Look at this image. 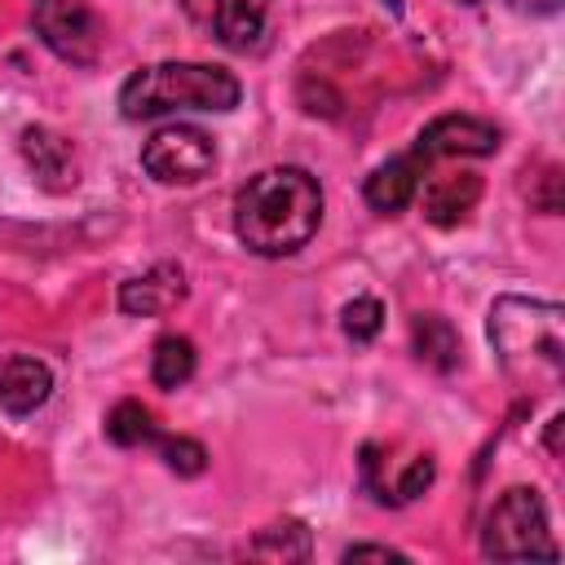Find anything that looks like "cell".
<instances>
[{
  "instance_id": "cell-22",
  "label": "cell",
  "mask_w": 565,
  "mask_h": 565,
  "mask_svg": "<svg viewBox=\"0 0 565 565\" xmlns=\"http://www.w3.org/2000/svg\"><path fill=\"white\" fill-rule=\"evenodd\" d=\"M463 4H477V0H463Z\"/></svg>"
},
{
  "instance_id": "cell-11",
  "label": "cell",
  "mask_w": 565,
  "mask_h": 565,
  "mask_svg": "<svg viewBox=\"0 0 565 565\" xmlns=\"http://www.w3.org/2000/svg\"><path fill=\"white\" fill-rule=\"evenodd\" d=\"M53 393V371L40 358H0V411L9 415H31L49 402Z\"/></svg>"
},
{
  "instance_id": "cell-5",
  "label": "cell",
  "mask_w": 565,
  "mask_h": 565,
  "mask_svg": "<svg viewBox=\"0 0 565 565\" xmlns=\"http://www.w3.org/2000/svg\"><path fill=\"white\" fill-rule=\"evenodd\" d=\"M141 168L159 185H194L216 168V141L194 124H168L141 146Z\"/></svg>"
},
{
  "instance_id": "cell-21",
  "label": "cell",
  "mask_w": 565,
  "mask_h": 565,
  "mask_svg": "<svg viewBox=\"0 0 565 565\" xmlns=\"http://www.w3.org/2000/svg\"><path fill=\"white\" fill-rule=\"evenodd\" d=\"M521 13H556L561 9V0H512Z\"/></svg>"
},
{
  "instance_id": "cell-3",
  "label": "cell",
  "mask_w": 565,
  "mask_h": 565,
  "mask_svg": "<svg viewBox=\"0 0 565 565\" xmlns=\"http://www.w3.org/2000/svg\"><path fill=\"white\" fill-rule=\"evenodd\" d=\"M490 340L503 371L530 388L556 384L565 371V335H561V305L503 296L490 309Z\"/></svg>"
},
{
  "instance_id": "cell-8",
  "label": "cell",
  "mask_w": 565,
  "mask_h": 565,
  "mask_svg": "<svg viewBox=\"0 0 565 565\" xmlns=\"http://www.w3.org/2000/svg\"><path fill=\"white\" fill-rule=\"evenodd\" d=\"M185 291H190L185 269L163 260V265H154V269H146L119 287V309L132 318H159V313H172L185 300Z\"/></svg>"
},
{
  "instance_id": "cell-20",
  "label": "cell",
  "mask_w": 565,
  "mask_h": 565,
  "mask_svg": "<svg viewBox=\"0 0 565 565\" xmlns=\"http://www.w3.org/2000/svg\"><path fill=\"white\" fill-rule=\"evenodd\" d=\"M344 561H406V556H402V552H393V547L362 543V547H349V552H344Z\"/></svg>"
},
{
  "instance_id": "cell-18",
  "label": "cell",
  "mask_w": 565,
  "mask_h": 565,
  "mask_svg": "<svg viewBox=\"0 0 565 565\" xmlns=\"http://www.w3.org/2000/svg\"><path fill=\"white\" fill-rule=\"evenodd\" d=\"M340 327H344V335H349V340L366 344V340H375V335H380V327H384V305H380L375 296H358V300H349V305H344Z\"/></svg>"
},
{
  "instance_id": "cell-4",
  "label": "cell",
  "mask_w": 565,
  "mask_h": 565,
  "mask_svg": "<svg viewBox=\"0 0 565 565\" xmlns=\"http://www.w3.org/2000/svg\"><path fill=\"white\" fill-rule=\"evenodd\" d=\"M481 552L494 561H525V556H556L552 530H547V508L539 490L512 486L499 494V503L486 516L481 530Z\"/></svg>"
},
{
  "instance_id": "cell-2",
  "label": "cell",
  "mask_w": 565,
  "mask_h": 565,
  "mask_svg": "<svg viewBox=\"0 0 565 565\" xmlns=\"http://www.w3.org/2000/svg\"><path fill=\"white\" fill-rule=\"evenodd\" d=\"M243 97V84L225 66L207 62H154L128 75L119 88L124 119H159L172 110H234Z\"/></svg>"
},
{
  "instance_id": "cell-17",
  "label": "cell",
  "mask_w": 565,
  "mask_h": 565,
  "mask_svg": "<svg viewBox=\"0 0 565 565\" xmlns=\"http://www.w3.org/2000/svg\"><path fill=\"white\" fill-rule=\"evenodd\" d=\"M252 556H282V561H305L309 556V534L300 521H287V525H269L256 543H247Z\"/></svg>"
},
{
  "instance_id": "cell-9",
  "label": "cell",
  "mask_w": 565,
  "mask_h": 565,
  "mask_svg": "<svg viewBox=\"0 0 565 565\" xmlns=\"http://www.w3.org/2000/svg\"><path fill=\"white\" fill-rule=\"evenodd\" d=\"M415 199H419L424 216L446 230V225L468 221V212H472L477 199H481V177L468 172V168H459V172H437V177L419 181V194H415Z\"/></svg>"
},
{
  "instance_id": "cell-16",
  "label": "cell",
  "mask_w": 565,
  "mask_h": 565,
  "mask_svg": "<svg viewBox=\"0 0 565 565\" xmlns=\"http://www.w3.org/2000/svg\"><path fill=\"white\" fill-rule=\"evenodd\" d=\"M106 437L115 446H154L163 433L154 424V415L141 406V402H119L110 415H106Z\"/></svg>"
},
{
  "instance_id": "cell-19",
  "label": "cell",
  "mask_w": 565,
  "mask_h": 565,
  "mask_svg": "<svg viewBox=\"0 0 565 565\" xmlns=\"http://www.w3.org/2000/svg\"><path fill=\"white\" fill-rule=\"evenodd\" d=\"M154 446H159L163 463H168L177 477H199V472L207 468V450H203L194 437H159Z\"/></svg>"
},
{
  "instance_id": "cell-12",
  "label": "cell",
  "mask_w": 565,
  "mask_h": 565,
  "mask_svg": "<svg viewBox=\"0 0 565 565\" xmlns=\"http://www.w3.org/2000/svg\"><path fill=\"white\" fill-rule=\"evenodd\" d=\"M22 154H26L31 172H35L49 190L75 185V150H71V141L57 137L53 128H26V132H22Z\"/></svg>"
},
{
  "instance_id": "cell-15",
  "label": "cell",
  "mask_w": 565,
  "mask_h": 565,
  "mask_svg": "<svg viewBox=\"0 0 565 565\" xmlns=\"http://www.w3.org/2000/svg\"><path fill=\"white\" fill-rule=\"evenodd\" d=\"M194 344L185 335H163L150 353V375L159 388H181L190 375H194Z\"/></svg>"
},
{
  "instance_id": "cell-10",
  "label": "cell",
  "mask_w": 565,
  "mask_h": 565,
  "mask_svg": "<svg viewBox=\"0 0 565 565\" xmlns=\"http://www.w3.org/2000/svg\"><path fill=\"white\" fill-rule=\"evenodd\" d=\"M424 172H428V163H424L415 150H406V154H397V159L380 163V168L366 177V203H371L375 212H384V216H393V212L411 207V203H415V194H419Z\"/></svg>"
},
{
  "instance_id": "cell-7",
  "label": "cell",
  "mask_w": 565,
  "mask_h": 565,
  "mask_svg": "<svg viewBox=\"0 0 565 565\" xmlns=\"http://www.w3.org/2000/svg\"><path fill=\"white\" fill-rule=\"evenodd\" d=\"M411 150L424 163H437V159H481V154L499 150V128L490 119H477V115H441V119H433L419 132V141Z\"/></svg>"
},
{
  "instance_id": "cell-14",
  "label": "cell",
  "mask_w": 565,
  "mask_h": 565,
  "mask_svg": "<svg viewBox=\"0 0 565 565\" xmlns=\"http://www.w3.org/2000/svg\"><path fill=\"white\" fill-rule=\"evenodd\" d=\"M269 0H216V35L225 49H252L265 31Z\"/></svg>"
},
{
  "instance_id": "cell-13",
  "label": "cell",
  "mask_w": 565,
  "mask_h": 565,
  "mask_svg": "<svg viewBox=\"0 0 565 565\" xmlns=\"http://www.w3.org/2000/svg\"><path fill=\"white\" fill-rule=\"evenodd\" d=\"M411 335H415L419 362H428L433 371H455L459 366V331L441 313H415Z\"/></svg>"
},
{
  "instance_id": "cell-6",
  "label": "cell",
  "mask_w": 565,
  "mask_h": 565,
  "mask_svg": "<svg viewBox=\"0 0 565 565\" xmlns=\"http://www.w3.org/2000/svg\"><path fill=\"white\" fill-rule=\"evenodd\" d=\"M35 35L71 66H93L102 53V18L84 0H35Z\"/></svg>"
},
{
  "instance_id": "cell-1",
  "label": "cell",
  "mask_w": 565,
  "mask_h": 565,
  "mask_svg": "<svg viewBox=\"0 0 565 565\" xmlns=\"http://www.w3.org/2000/svg\"><path fill=\"white\" fill-rule=\"evenodd\" d=\"M322 221V190L305 168H265L234 199V234L256 256L300 252Z\"/></svg>"
}]
</instances>
